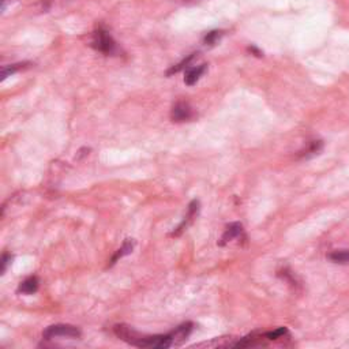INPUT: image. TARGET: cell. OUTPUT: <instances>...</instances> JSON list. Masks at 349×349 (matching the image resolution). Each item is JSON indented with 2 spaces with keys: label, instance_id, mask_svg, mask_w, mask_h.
<instances>
[{
  "label": "cell",
  "instance_id": "obj_4",
  "mask_svg": "<svg viewBox=\"0 0 349 349\" xmlns=\"http://www.w3.org/2000/svg\"><path fill=\"white\" fill-rule=\"evenodd\" d=\"M199 213V202L197 201V199H194L193 202L189 205V210H187V214H186V217H184V220L182 221V224H180L179 227L176 228L173 232H172V235L170 236H180L182 233H183L187 228L193 224V221L195 220V217L198 216Z\"/></svg>",
  "mask_w": 349,
  "mask_h": 349
},
{
  "label": "cell",
  "instance_id": "obj_7",
  "mask_svg": "<svg viewBox=\"0 0 349 349\" xmlns=\"http://www.w3.org/2000/svg\"><path fill=\"white\" fill-rule=\"evenodd\" d=\"M38 285H40V281H38L37 277H29V279L24 280L22 283L19 284L18 287V293H24V295H33L38 291Z\"/></svg>",
  "mask_w": 349,
  "mask_h": 349
},
{
  "label": "cell",
  "instance_id": "obj_8",
  "mask_svg": "<svg viewBox=\"0 0 349 349\" xmlns=\"http://www.w3.org/2000/svg\"><path fill=\"white\" fill-rule=\"evenodd\" d=\"M132 248H134V241H132L131 239H126L122 247H120V248L115 252L114 256L111 258V262H109L108 265L109 268H111V266H114V265L116 264L120 258H123V256H126V255L128 254H131Z\"/></svg>",
  "mask_w": 349,
  "mask_h": 349
},
{
  "label": "cell",
  "instance_id": "obj_5",
  "mask_svg": "<svg viewBox=\"0 0 349 349\" xmlns=\"http://www.w3.org/2000/svg\"><path fill=\"white\" fill-rule=\"evenodd\" d=\"M240 237H244V229H243V225L240 222H232L227 227L224 235L221 237V241H220V245H225L228 243H231L232 240L235 239H240Z\"/></svg>",
  "mask_w": 349,
  "mask_h": 349
},
{
  "label": "cell",
  "instance_id": "obj_11",
  "mask_svg": "<svg viewBox=\"0 0 349 349\" xmlns=\"http://www.w3.org/2000/svg\"><path fill=\"white\" fill-rule=\"evenodd\" d=\"M224 36V32L222 30H213V32H209L206 36H205V38H203V44L205 45H209V47H212V45H216V44L220 41V38Z\"/></svg>",
  "mask_w": 349,
  "mask_h": 349
},
{
  "label": "cell",
  "instance_id": "obj_13",
  "mask_svg": "<svg viewBox=\"0 0 349 349\" xmlns=\"http://www.w3.org/2000/svg\"><path fill=\"white\" fill-rule=\"evenodd\" d=\"M322 149V141H312L310 142V145L307 147L306 150L300 151V156L303 157H311L314 154H318V151H321Z\"/></svg>",
  "mask_w": 349,
  "mask_h": 349
},
{
  "label": "cell",
  "instance_id": "obj_2",
  "mask_svg": "<svg viewBox=\"0 0 349 349\" xmlns=\"http://www.w3.org/2000/svg\"><path fill=\"white\" fill-rule=\"evenodd\" d=\"M56 337H68V338H79L80 330L76 326L72 325H52L48 326L43 331L44 340H52Z\"/></svg>",
  "mask_w": 349,
  "mask_h": 349
},
{
  "label": "cell",
  "instance_id": "obj_15",
  "mask_svg": "<svg viewBox=\"0 0 349 349\" xmlns=\"http://www.w3.org/2000/svg\"><path fill=\"white\" fill-rule=\"evenodd\" d=\"M11 260H13V256L10 254H3V256H2V274L6 273V270H7V268H9V265L11 264Z\"/></svg>",
  "mask_w": 349,
  "mask_h": 349
},
{
  "label": "cell",
  "instance_id": "obj_12",
  "mask_svg": "<svg viewBox=\"0 0 349 349\" xmlns=\"http://www.w3.org/2000/svg\"><path fill=\"white\" fill-rule=\"evenodd\" d=\"M29 63H18V64H13V66H5L2 70V80H5L7 76L14 75L15 72H18L19 70H22L28 66Z\"/></svg>",
  "mask_w": 349,
  "mask_h": 349
},
{
  "label": "cell",
  "instance_id": "obj_3",
  "mask_svg": "<svg viewBox=\"0 0 349 349\" xmlns=\"http://www.w3.org/2000/svg\"><path fill=\"white\" fill-rule=\"evenodd\" d=\"M194 118V111L193 108L190 107V104L187 103H183V101H179L173 105V108L170 111V119L176 123L187 122V120H191Z\"/></svg>",
  "mask_w": 349,
  "mask_h": 349
},
{
  "label": "cell",
  "instance_id": "obj_10",
  "mask_svg": "<svg viewBox=\"0 0 349 349\" xmlns=\"http://www.w3.org/2000/svg\"><path fill=\"white\" fill-rule=\"evenodd\" d=\"M195 56H197V53H191L190 56H187L186 59H183V60L180 61L179 64H176V66H173V67H170L169 70L166 71V75L169 76V75H172V74H176V72H179V71H182V70H184V68H187V67L191 64V61L195 59Z\"/></svg>",
  "mask_w": 349,
  "mask_h": 349
},
{
  "label": "cell",
  "instance_id": "obj_9",
  "mask_svg": "<svg viewBox=\"0 0 349 349\" xmlns=\"http://www.w3.org/2000/svg\"><path fill=\"white\" fill-rule=\"evenodd\" d=\"M327 258H329L331 262H334V264H349V248H346V250L333 251V252H330V254L327 255Z\"/></svg>",
  "mask_w": 349,
  "mask_h": 349
},
{
  "label": "cell",
  "instance_id": "obj_1",
  "mask_svg": "<svg viewBox=\"0 0 349 349\" xmlns=\"http://www.w3.org/2000/svg\"><path fill=\"white\" fill-rule=\"evenodd\" d=\"M92 47L95 48L96 51L105 53V55H114V53L118 52V47H116L115 40L105 29H99L93 33Z\"/></svg>",
  "mask_w": 349,
  "mask_h": 349
},
{
  "label": "cell",
  "instance_id": "obj_6",
  "mask_svg": "<svg viewBox=\"0 0 349 349\" xmlns=\"http://www.w3.org/2000/svg\"><path fill=\"white\" fill-rule=\"evenodd\" d=\"M206 68H208V66H206V64H201V66L191 67V68H189V70L186 71L184 83H186V85H189V86L195 85V83H197V82L199 80V78H201V76L205 74Z\"/></svg>",
  "mask_w": 349,
  "mask_h": 349
},
{
  "label": "cell",
  "instance_id": "obj_14",
  "mask_svg": "<svg viewBox=\"0 0 349 349\" xmlns=\"http://www.w3.org/2000/svg\"><path fill=\"white\" fill-rule=\"evenodd\" d=\"M287 333H288V330H287L285 327H280V329H276L274 331L265 333L264 337L265 338H268V340H279V338H281V337L287 334Z\"/></svg>",
  "mask_w": 349,
  "mask_h": 349
}]
</instances>
